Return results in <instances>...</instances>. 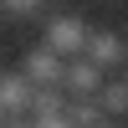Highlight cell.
Wrapping results in <instances>:
<instances>
[{
    "mask_svg": "<svg viewBox=\"0 0 128 128\" xmlns=\"http://www.w3.org/2000/svg\"><path fill=\"white\" fill-rule=\"evenodd\" d=\"M41 46H51L56 56H82V46H87V26H82L77 16H51Z\"/></svg>",
    "mask_w": 128,
    "mask_h": 128,
    "instance_id": "obj_1",
    "label": "cell"
},
{
    "mask_svg": "<svg viewBox=\"0 0 128 128\" xmlns=\"http://www.w3.org/2000/svg\"><path fill=\"white\" fill-rule=\"evenodd\" d=\"M0 123H5V113H0Z\"/></svg>",
    "mask_w": 128,
    "mask_h": 128,
    "instance_id": "obj_2",
    "label": "cell"
},
{
    "mask_svg": "<svg viewBox=\"0 0 128 128\" xmlns=\"http://www.w3.org/2000/svg\"><path fill=\"white\" fill-rule=\"evenodd\" d=\"M0 72H5V67H0Z\"/></svg>",
    "mask_w": 128,
    "mask_h": 128,
    "instance_id": "obj_3",
    "label": "cell"
}]
</instances>
